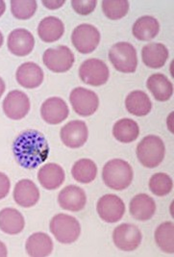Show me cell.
Returning <instances> with one entry per match:
<instances>
[{"label":"cell","instance_id":"obj_1","mask_svg":"<svg viewBox=\"0 0 174 257\" xmlns=\"http://www.w3.org/2000/svg\"><path fill=\"white\" fill-rule=\"evenodd\" d=\"M13 153L24 169H36L46 162L49 155V145L43 133L37 130H26L13 143Z\"/></svg>","mask_w":174,"mask_h":257},{"label":"cell","instance_id":"obj_2","mask_svg":"<svg viewBox=\"0 0 174 257\" xmlns=\"http://www.w3.org/2000/svg\"><path fill=\"white\" fill-rule=\"evenodd\" d=\"M133 169L131 165L122 159H113L105 164L102 178L105 185L116 191H122L129 187L133 181Z\"/></svg>","mask_w":174,"mask_h":257},{"label":"cell","instance_id":"obj_3","mask_svg":"<svg viewBox=\"0 0 174 257\" xmlns=\"http://www.w3.org/2000/svg\"><path fill=\"white\" fill-rule=\"evenodd\" d=\"M50 232L55 239L65 245L74 243L81 233V225L78 220L67 214L55 215L49 224Z\"/></svg>","mask_w":174,"mask_h":257},{"label":"cell","instance_id":"obj_4","mask_svg":"<svg viewBox=\"0 0 174 257\" xmlns=\"http://www.w3.org/2000/svg\"><path fill=\"white\" fill-rule=\"evenodd\" d=\"M164 154V144L160 137L155 135L144 137L137 147V157L139 163L148 169H154L162 163Z\"/></svg>","mask_w":174,"mask_h":257},{"label":"cell","instance_id":"obj_5","mask_svg":"<svg viewBox=\"0 0 174 257\" xmlns=\"http://www.w3.org/2000/svg\"><path fill=\"white\" fill-rule=\"evenodd\" d=\"M109 60L117 71L123 73L135 72L138 67L137 50L130 43H116L109 50Z\"/></svg>","mask_w":174,"mask_h":257},{"label":"cell","instance_id":"obj_6","mask_svg":"<svg viewBox=\"0 0 174 257\" xmlns=\"http://www.w3.org/2000/svg\"><path fill=\"white\" fill-rule=\"evenodd\" d=\"M100 32L92 24L78 25L71 34L73 47L82 54H90L93 52L100 43Z\"/></svg>","mask_w":174,"mask_h":257},{"label":"cell","instance_id":"obj_7","mask_svg":"<svg viewBox=\"0 0 174 257\" xmlns=\"http://www.w3.org/2000/svg\"><path fill=\"white\" fill-rule=\"evenodd\" d=\"M43 61L48 70L62 73L72 68L75 57L70 47L59 46L47 49L43 55Z\"/></svg>","mask_w":174,"mask_h":257},{"label":"cell","instance_id":"obj_8","mask_svg":"<svg viewBox=\"0 0 174 257\" xmlns=\"http://www.w3.org/2000/svg\"><path fill=\"white\" fill-rule=\"evenodd\" d=\"M110 71L108 66L99 59H88L79 68V77L87 85L99 87L109 80Z\"/></svg>","mask_w":174,"mask_h":257},{"label":"cell","instance_id":"obj_9","mask_svg":"<svg viewBox=\"0 0 174 257\" xmlns=\"http://www.w3.org/2000/svg\"><path fill=\"white\" fill-rule=\"evenodd\" d=\"M70 101L75 113L81 117L92 116L99 106L98 95L83 87H77L71 91Z\"/></svg>","mask_w":174,"mask_h":257},{"label":"cell","instance_id":"obj_10","mask_svg":"<svg viewBox=\"0 0 174 257\" xmlns=\"http://www.w3.org/2000/svg\"><path fill=\"white\" fill-rule=\"evenodd\" d=\"M96 210L101 220L109 223H115L119 222L124 216L125 204L116 195L108 194L98 199Z\"/></svg>","mask_w":174,"mask_h":257},{"label":"cell","instance_id":"obj_11","mask_svg":"<svg viewBox=\"0 0 174 257\" xmlns=\"http://www.w3.org/2000/svg\"><path fill=\"white\" fill-rule=\"evenodd\" d=\"M142 235L138 226L132 223H121L113 232V241L116 247L123 251H133L139 247Z\"/></svg>","mask_w":174,"mask_h":257},{"label":"cell","instance_id":"obj_12","mask_svg":"<svg viewBox=\"0 0 174 257\" xmlns=\"http://www.w3.org/2000/svg\"><path fill=\"white\" fill-rule=\"evenodd\" d=\"M30 99L28 95L19 90L11 91L3 101V111L5 115L14 120L22 119L30 111Z\"/></svg>","mask_w":174,"mask_h":257},{"label":"cell","instance_id":"obj_13","mask_svg":"<svg viewBox=\"0 0 174 257\" xmlns=\"http://www.w3.org/2000/svg\"><path fill=\"white\" fill-rule=\"evenodd\" d=\"M63 144L70 149L83 147L89 137V130L83 120H72L63 126L60 132Z\"/></svg>","mask_w":174,"mask_h":257},{"label":"cell","instance_id":"obj_14","mask_svg":"<svg viewBox=\"0 0 174 257\" xmlns=\"http://www.w3.org/2000/svg\"><path fill=\"white\" fill-rule=\"evenodd\" d=\"M8 49L20 57L29 55L35 47V39L31 32L24 28L15 29L8 37Z\"/></svg>","mask_w":174,"mask_h":257},{"label":"cell","instance_id":"obj_15","mask_svg":"<svg viewBox=\"0 0 174 257\" xmlns=\"http://www.w3.org/2000/svg\"><path fill=\"white\" fill-rule=\"evenodd\" d=\"M70 109L61 97H50L41 107V115L48 124H59L69 117Z\"/></svg>","mask_w":174,"mask_h":257},{"label":"cell","instance_id":"obj_16","mask_svg":"<svg viewBox=\"0 0 174 257\" xmlns=\"http://www.w3.org/2000/svg\"><path fill=\"white\" fill-rule=\"evenodd\" d=\"M58 202L61 208L65 210L78 212L85 208L87 196L82 188L69 185L59 193Z\"/></svg>","mask_w":174,"mask_h":257},{"label":"cell","instance_id":"obj_17","mask_svg":"<svg viewBox=\"0 0 174 257\" xmlns=\"http://www.w3.org/2000/svg\"><path fill=\"white\" fill-rule=\"evenodd\" d=\"M13 196L17 204L24 208H30L38 203L40 190L32 180L22 179L16 184Z\"/></svg>","mask_w":174,"mask_h":257},{"label":"cell","instance_id":"obj_18","mask_svg":"<svg viewBox=\"0 0 174 257\" xmlns=\"http://www.w3.org/2000/svg\"><path fill=\"white\" fill-rule=\"evenodd\" d=\"M45 73L42 68L33 62H26L19 67L16 73L18 83L26 89H35L44 81Z\"/></svg>","mask_w":174,"mask_h":257},{"label":"cell","instance_id":"obj_19","mask_svg":"<svg viewBox=\"0 0 174 257\" xmlns=\"http://www.w3.org/2000/svg\"><path fill=\"white\" fill-rule=\"evenodd\" d=\"M129 211L131 216L139 222L148 221L156 212L155 200L146 194H139L130 201Z\"/></svg>","mask_w":174,"mask_h":257},{"label":"cell","instance_id":"obj_20","mask_svg":"<svg viewBox=\"0 0 174 257\" xmlns=\"http://www.w3.org/2000/svg\"><path fill=\"white\" fill-rule=\"evenodd\" d=\"M66 179L64 169L55 163H48L43 166L38 173V180L47 190H56L61 187Z\"/></svg>","mask_w":174,"mask_h":257},{"label":"cell","instance_id":"obj_21","mask_svg":"<svg viewBox=\"0 0 174 257\" xmlns=\"http://www.w3.org/2000/svg\"><path fill=\"white\" fill-rule=\"evenodd\" d=\"M141 59L147 68L161 69L168 59V49L160 43H152L142 48Z\"/></svg>","mask_w":174,"mask_h":257},{"label":"cell","instance_id":"obj_22","mask_svg":"<svg viewBox=\"0 0 174 257\" xmlns=\"http://www.w3.org/2000/svg\"><path fill=\"white\" fill-rule=\"evenodd\" d=\"M146 87L154 98L161 102L169 100L173 94L172 83L162 73L150 75L146 81Z\"/></svg>","mask_w":174,"mask_h":257},{"label":"cell","instance_id":"obj_23","mask_svg":"<svg viewBox=\"0 0 174 257\" xmlns=\"http://www.w3.org/2000/svg\"><path fill=\"white\" fill-rule=\"evenodd\" d=\"M53 241L45 232L33 233L26 241L25 249L29 256L46 257L53 251Z\"/></svg>","mask_w":174,"mask_h":257},{"label":"cell","instance_id":"obj_24","mask_svg":"<svg viewBox=\"0 0 174 257\" xmlns=\"http://www.w3.org/2000/svg\"><path fill=\"white\" fill-rule=\"evenodd\" d=\"M65 33V25L63 22L53 16L42 20L38 26V35L46 43H54L60 40Z\"/></svg>","mask_w":174,"mask_h":257},{"label":"cell","instance_id":"obj_25","mask_svg":"<svg viewBox=\"0 0 174 257\" xmlns=\"http://www.w3.org/2000/svg\"><path fill=\"white\" fill-rule=\"evenodd\" d=\"M25 221L23 214L15 208H4L0 211V230L9 235L23 232Z\"/></svg>","mask_w":174,"mask_h":257},{"label":"cell","instance_id":"obj_26","mask_svg":"<svg viewBox=\"0 0 174 257\" xmlns=\"http://www.w3.org/2000/svg\"><path fill=\"white\" fill-rule=\"evenodd\" d=\"M160 31L159 22L151 16H143L138 19L132 27L133 35L139 41L153 40Z\"/></svg>","mask_w":174,"mask_h":257},{"label":"cell","instance_id":"obj_27","mask_svg":"<svg viewBox=\"0 0 174 257\" xmlns=\"http://www.w3.org/2000/svg\"><path fill=\"white\" fill-rule=\"evenodd\" d=\"M125 107L131 115L144 117L150 113L152 102L149 96L142 91H133L125 99Z\"/></svg>","mask_w":174,"mask_h":257},{"label":"cell","instance_id":"obj_28","mask_svg":"<svg viewBox=\"0 0 174 257\" xmlns=\"http://www.w3.org/2000/svg\"><path fill=\"white\" fill-rule=\"evenodd\" d=\"M113 135L120 143H132L139 136V124L134 119L128 117L121 118L114 124Z\"/></svg>","mask_w":174,"mask_h":257},{"label":"cell","instance_id":"obj_29","mask_svg":"<svg viewBox=\"0 0 174 257\" xmlns=\"http://www.w3.org/2000/svg\"><path fill=\"white\" fill-rule=\"evenodd\" d=\"M71 175L79 183H91L97 176V166L91 159H80L72 166Z\"/></svg>","mask_w":174,"mask_h":257},{"label":"cell","instance_id":"obj_30","mask_svg":"<svg viewBox=\"0 0 174 257\" xmlns=\"http://www.w3.org/2000/svg\"><path fill=\"white\" fill-rule=\"evenodd\" d=\"M155 241L158 246L165 253L174 252V223L165 222L161 223L155 231Z\"/></svg>","mask_w":174,"mask_h":257},{"label":"cell","instance_id":"obj_31","mask_svg":"<svg viewBox=\"0 0 174 257\" xmlns=\"http://www.w3.org/2000/svg\"><path fill=\"white\" fill-rule=\"evenodd\" d=\"M173 188V181L170 176L163 173H158L151 176L149 179V189L151 193L158 197L168 195Z\"/></svg>","mask_w":174,"mask_h":257},{"label":"cell","instance_id":"obj_32","mask_svg":"<svg viewBox=\"0 0 174 257\" xmlns=\"http://www.w3.org/2000/svg\"><path fill=\"white\" fill-rule=\"evenodd\" d=\"M102 11L109 20H120L127 15L129 2L127 0H105L102 2Z\"/></svg>","mask_w":174,"mask_h":257},{"label":"cell","instance_id":"obj_33","mask_svg":"<svg viewBox=\"0 0 174 257\" xmlns=\"http://www.w3.org/2000/svg\"><path fill=\"white\" fill-rule=\"evenodd\" d=\"M38 8V4L35 0H13L11 1V12L13 16L18 20H29L34 15Z\"/></svg>","mask_w":174,"mask_h":257},{"label":"cell","instance_id":"obj_34","mask_svg":"<svg viewBox=\"0 0 174 257\" xmlns=\"http://www.w3.org/2000/svg\"><path fill=\"white\" fill-rule=\"evenodd\" d=\"M97 5L96 0H73L71 6L73 10L82 16H88L94 11Z\"/></svg>","mask_w":174,"mask_h":257},{"label":"cell","instance_id":"obj_35","mask_svg":"<svg viewBox=\"0 0 174 257\" xmlns=\"http://www.w3.org/2000/svg\"><path fill=\"white\" fill-rule=\"evenodd\" d=\"M10 188H11V182L9 177L4 173L0 172V200L5 199L8 196L10 192Z\"/></svg>","mask_w":174,"mask_h":257},{"label":"cell","instance_id":"obj_36","mask_svg":"<svg viewBox=\"0 0 174 257\" xmlns=\"http://www.w3.org/2000/svg\"><path fill=\"white\" fill-rule=\"evenodd\" d=\"M66 3L65 0H47V1H43V4L47 7V9H50V10H56L61 8L64 4Z\"/></svg>","mask_w":174,"mask_h":257},{"label":"cell","instance_id":"obj_37","mask_svg":"<svg viewBox=\"0 0 174 257\" xmlns=\"http://www.w3.org/2000/svg\"><path fill=\"white\" fill-rule=\"evenodd\" d=\"M8 255V250L6 245L0 241V257H6Z\"/></svg>","mask_w":174,"mask_h":257},{"label":"cell","instance_id":"obj_38","mask_svg":"<svg viewBox=\"0 0 174 257\" xmlns=\"http://www.w3.org/2000/svg\"><path fill=\"white\" fill-rule=\"evenodd\" d=\"M5 88H6V86H5V82H4V80L0 77V97L2 96V94H4V92H5Z\"/></svg>","mask_w":174,"mask_h":257},{"label":"cell","instance_id":"obj_39","mask_svg":"<svg viewBox=\"0 0 174 257\" xmlns=\"http://www.w3.org/2000/svg\"><path fill=\"white\" fill-rule=\"evenodd\" d=\"M172 117H173V112L170 113V115L168 116V118H167V126H168V129H169V131H170L171 133H173V129L171 128V126H170L171 121H172Z\"/></svg>","mask_w":174,"mask_h":257},{"label":"cell","instance_id":"obj_40","mask_svg":"<svg viewBox=\"0 0 174 257\" xmlns=\"http://www.w3.org/2000/svg\"><path fill=\"white\" fill-rule=\"evenodd\" d=\"M6 11V4L3 0H0V17Z\"/></svg>","mask_w":174,"mask_h":257},{"label":"cell","instance_id":"obj_41","mask_svg":"<svg viewBox=\"0 0 174 257\" xmlns=\"http://www.w3.org/2000/svg\"><path fill=\"white\" fill-rule=\"evenodd\" d=\"M3 42H4V37H3L2 33H1V31H0V47H2Z\"/></svg>","mask_w":174,"mask_h":257}]
</instances>
